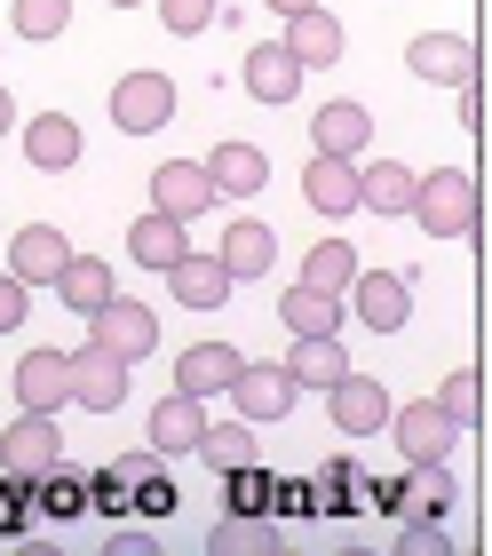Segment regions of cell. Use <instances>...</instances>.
Listing matches in <instances>:
<instances>
[{"label":"cell","mask_w":492,"mask_h":556,"mask_svg":"<svg viewBox=\"0 0 492 556\" xmlns=\"http://www.w3.org/2000/svg\"><path fill=\"white\" fill-rule=\"evenodd\" d=\"M127 255H136L143 270H175V263H184L191 255V239H184V223H175V215H160V207H151V215H136V231H127Z\"/></svg>","instance_id":"cell-23"},{"label":"cell","mask_w":492,"mask_h":556,"mask_svg":"<svg viewBox=\"0 0 492 556\" xmlns=\"http://www.w3.org/2000/svg\"><path fill=\"white\" fill-rule=\"evenodd\" d=\"M72 406L80 414H119L127 406V358H112V350H72Z\"/></svg>","instance_id":"cell-9"},{"label":"cell","mask_w":492,"mask_h":556,"mask_svg":"<svg viewBox=\"0 0 492 556\" xmlns=\"http://www.w3.org/2000/svg\"><path fill=\"white\" fill-rule=\"evenodd\" d=\"M206 548H278V525L247 517V509H230V517L215 525V541H206Z\"/></svg>","instance_id":"cell-33"},{"label":"cell","mask_w":492,"mask_h":556,"mask_svg":"<svg viewBox=\"0 0 492 556\" xmlns=\"http://www.w3.org/2000/svg\"><path fill=\"white\" fill-rule=\"evenodd\" d=\"M357 207L366 215H405L413 207V167L405 160H357Z\"/></svg>","instance_id":"cell-24"},{"label":"cell","mask_w":492,"mask_h":556,"mask_svg":"<svg viewBox=\"0 0 492 556\" xmlns=\"http://www.w3.org/2000/svg\"><path fill=\"white\" fill-rule=\"evenodd\" d=\"M175 119V80L167 72H127V80L112 88V128L119 136H151Z\"/></svg>","instance_id":"cell-6"},{"label":"cell","mask_w":492,"mask_h":556,"mask_svg":"<svg viewBox=\"0 0 492 556\" xmlns=\"http://www.w3.org/2000/svg\"><path fill=\"white\" fill-rule=\"evenodd\" d=\"M136 509H143V517H167V509H175V485H167V469H151L143 485H136Z\"/></svg>","instance_id":"cell-37"},{"label":"cell","mask_w":492,"mask_h":556,"mask_svg":"<svg viewBox=\"0 0 492 556\" xmlns=\"http://www.w3.org/2000/svg\"><path fill=\"white\" fill-rule=\"evenodd\" d=\"M24 311H33V287H24L16 270H0V334H16Z\"/></svg>","instance_id":"cell-36"},{"label":"cell","mask_w":492,"mask_h":556,"mask_svg":"<svg viewBox=\"0 0 492 556\" xmlns=\"http://www.w3.org/2000/svg\"><path fill=\"white\" fill-rule=\"evenodd\" d=\"M350 278H357V247H350V239H318V247L302 255V287L350 294Z\"/></svg>","instance_id":"cell-30"},{"label":"cell","mask_w":492,"mask_h":556,"mask_svg":"<svg viewBox=\"0 0 492 556\" xmlns=\"http://www.w3.org/2000/svg\"><path fill=\"white\" fill-rule=\"evenodd\" d=\"M167 287H175V302H184V311H223L239 278H230L215 255H184V263L167 270Z\"/></svg>","instance_id":"cell-25"},{"label":"cell","mask_w":492,"mask_h":556,"mask_svg":"<svg viewBox=\"0 0 492 556\" xmlns=\"http://www.w3.org/2000/svg\"><path fill=\"white\" fill-rule=\"evenodd\" d=\"M390 429H398L405 469H413V462H453V445H461V421H453L445 406H437V397H413L405 414L390 406Z\"/></svg>","instance_id":"cell-4"},{"label":"cell","mask_w":492,"mask_h":556,"mask_svg":"<svg viewBox=\"0 0 492 556\" xmlns=\"http://www.w3.org/2000/svg\"><path fill=\"white\" fill-rule=\"evenodd\" d=\"M206 175H215V199H254L270 184V151L263 143H215V160H206Z\"/></svg>","instance_id":"cell-20"},{"label":"cell","mask_w":492,"mask_h":556,"mask_svg":"<svg viewBox=\"0 0 492 556\" xmlns=\"http://www.w3.org/2000/svg\"><path fill=\"white\" fill-rule=\"evenodd\" d=\"M64 255H72V239L56 231V223H24V231L9 239V270L24 278V287H48V278L64 270Z\"/></svg>","instance_id":"cell-19"},{"label":"cell","mask_w":492,"mask_h":556,"mask_svg":"<svg viewBox=\"0 0 492 556\" xmlns=\"http://www.w3.org/2000/svg\"><path fill=\"white\" fill-rule=\"evenodd\" d=\"M287 48H294V64L302 72H318V64H342V48H350V33H342V16L326 9H302V16H287Z\"/></svg>","instance_id":"cell-16"},{"label":"cell","mask_w":492,"mask_h":556,"mask_svg":"<svg viewBox=\"0 0 492 556\" xmlns=\"http://www.w3.org/2000/svg\"><path fill=\"white\" fill-rule=\"evenodd\" d=\"M48 287H56V294L72 302V311H80V318H88V311H96V302H103V294H112V263H96V255H64V270H56V278H48Z\"/></svg>","instance_id":"cell-29"},{"label":"cell","mask_w":492,"mask_h":556,"mask_svg":"<svg viewBox=\"0 0 492 556\" xmlns=\"http://www.w3.org/2000/svg\"><path fill=\"white\" fill-rule=\"evenodd\" d=\"M16 406L24 414H64L72 406V350H33V358H16Z\"/></svg>","instance_id":"cell-12"},{"label":"cell","mask_w":492,"mask_h":556,"mask_svg":"<svg viewBox=\"0 0 492 556\" xmlns=\"http://www.w3.org/2000/svg\"><path fill=\"white\" fill-rule=\"evenodd\" d=\"M151 207L175 215V223H199L206 207H215V175H206V160H167V167H151Z\"/></svg>","instance_id":"cell-10"},{"label":"cell","mask_w":492,"mask_h":556,"mask_svg":"<svg viewBox=\"0 0 492 556\" xmlns=\"http://www.w3.org/2000/svg\"><path fill=\"white\" fill-rule=\"evenodd\" d=\"M326 397V414L342 421V438H374V429H390V390L374 382V374H342L333 390H318Z\"/></svg>","instance_id":"cell-13"},{"label":"cell","mask_w":492,"mask_h":556,"mask_svg":"<svg viewBox=\"0 0 492 556\" xmlns=\"http://www.w3.org/2000/svg\"><path fill=\"white\" fill-rule=\"evenodd\" d=\"M437 406H445L461 429H477V421H484V382H477V366H453L445 390H437Z\"/></svg>","instance_id":"cell-32"},{"label":"cell","mask_w":492,"mask_h":556,"mask_svg":"<svg viewBox=\"0 0 492 556\" xmlns=\"http://www.w3.org/2000/svg\"><path fill=\"white\" fill-rule=\"evenodd\" d=\"M239 80H247L254 104H270V112H278V104H294V96H302V64H294V48H287V40H263V48L247 56Z\"/></svg>","instance_id":"cell-15"},{"label":"cell","mask_w":492,"mask_h":556,"mask_svg":"<svg viewBox=\"0 0 492 556\" xmlns=\"http://www.w3.org/2000/svg\"><path fill=\"white\" fill-rule=\"evenodd\" d=\"M199 462L206 469H247V462H263V429L254 421H206V438H199Z\"/></svg>","instance_id":"cell-28"},{"label":"cell","mask_w":492,"mask_h":556,"mask_svg":"<svg viewBox=\"0 0 492 556\" xmlns=\"http://www.w3.org/2000/svg\"><path fill=\"white\" fill-rule=\"evenodd\" d=\"M9 24H16V40H64L72 0H9Z\"/></svg>","instance_id":"cell-31"},{"label":"cell","mask_w":492,"mask_h":556,"mask_svg":"<svg viewBox=\"0 0 492 556\" xmlns=\"http://www.w3.org/2000/svg\"><path fill=\"white\" fill-rule=\"evenodd\" d=\"M230 374H239V350H230V342H191L184 358H175V390L206 406V397L230 390Z\"/></svg>","instance_id":"cell-21"},{"label":"cell","mask_w":492,"mask_h":556,"mask_svg":"<svg viewBox=\"0 0 492 556\" xmlns=\"http://www.w3.org/2000/svg\"><path fill=\"white\" fill-rule=\"evenodd\" d=\"M405 215H421L429 239H469V231H477V175H469V167H429V175H413V207H405Z\"/></svg>","instance_id":"cell-1"},{"label":"cell","mask_w":492,"mask_h":556,"mask_svg":"<svg viewBox=\"0 0 492 556\" xmlns=\"http://www.w3.org/2000/svg\"><path fill=\"white\" fill-rule=\"evenodd\" d=\"M278 326L302 342V334H342V294H326V287H294V294H278Z\"/></svg>","instance_id":"cell-27"},{"label":"cell","mask_w":492,"mask_h":556,"mask_svg":"<svg viewBox=\"0 0 492 556\" xmlns=\"http://www.w3.org/2000/svg\"><path fill=\"white\" fill-rule=\"evenodd\" d=\"M263 9H270L278 24H287V16H302V9H318V0H263Z\"/></svg>","instance_id":"cell-41"},{"label":"cell","mask_w":492,"mask_h":556,"mask_svg":"<svg viewBox=\"0 0 492 556\" xmlns=\"http://www.w3.org/2000/svg\"><path fill=\"white\" fill-rule=\"evenodd\" d=\"M215 16H223V0H160V24H167L175 40H199Z\"/></svg>","instance_id":"cell-34"},{"label":"cell","mask_w":492,"mask_h":556,"mask_svg":"<svg viewBox=\"0 0 492 556\" xmlns=\"http://www.w3.org/2000/svg\"><path fill=\"white\" fill-rule=\"evenodd\" d=\"M310 143L333 151V160H357V151L374 143V112L350 104V96H333V104H318V119H310Z\"/></svg>","instance_id":"cell-18"},{"label":"cell","mask_w":492,"mask_h":556,"mask_svg":"<svg viewBox=\"0 0 492 556\" xmlns=\"http://www.w3.org/2000/svg\"><path fill=\"white\" fill-rule=\"evenodd\" d=\"M16 128V104H9V88H0V136H9Z\"/></svg>","instance_id":"cell-42"},{"label":"cell","mask_w":492,"mask_h":556,"mask_svg":"<svg viewBox=\"0 0 492 556\" xmlns=\"http://www.w3.org/2000/svg\"><path fill=\"white\" fill-rule=\"evenodd\" d=\"M263 501H270V477H263V462H247V469H230V509H247V517H263Z\"/></svg>","instance_id":"cell-35"},{"label":"cell","mask_w":492,"mask_h":556,"mask_svg":"<svg viewBox=\"0 0 492 556\" xmlns=\"http://www.w3.org/2000/svg\"><path fill=\"white\" fill-rule=\"evenodd\" d=\"M56 462H64V429H56V414H24V406H16L9 438H0V469L33 485V477L56 469Z\"/></svg>","instance_id":"cell-5"},{"label":"cell","mask_w":492,"mask_h":556,"mask_svg":"<svg viewBox=\"0 0 492 556\" xmlns=\"http://www.w3.org/2000/svg\"><path fill=\"white\" fill-rule=\"evenodd\" d=\"M318 485H326V501H333V509H342V501H350V485H366V477H357V462H326V469H318Z\"/></svg>","instance_id":"cell-39"},{"label":"cell","mask_w":492,"mask_h":556,"mask_svg":"<svg viewBox=\"0 0 492 556\" xmlns=\"http://www.w3.org/2000/svg\"><path fill=\"white\" fill-rule=\"evenodd\" d=\"M223 397H239V421L263 429V421H287L302 390L287 382V366H254V358H239V374H230V390H223Z\"/></svg>","instance_id":"cell-7"},{"label":"cell","mask_w":492,"mask_h":556,"mask_svg":"<svg viewBox=\"0 0 492 556\" xmlns=\"http://www.w3.org/2000/svg\"><path fill=\"white\" fill-rule=\"evenodd\" d=\"M199 438H206V406L199 397H160V406H151V453H160V462H175V453H199Z\"/></svg>","instance_id":"cell-22"},{"label":"cell","mask_w":492,"mask_h":556,"mask_svg":"<svg viewBox=\"0 0 492 556\" xmlns=\"http://www.w3.org/2000/svg\"><path fill=\"white\" fill-rule=\"evenodd\" d=\"M215 263H223L230 278H270V270H278V231H270L263 215L223 223V231H215Z\"/></svg>","instance_id":"cell-11"},{"label":"cell","mask_w":492,"mask_h":556,"mask_svg":"<svg viewBox=\"0 0 492 556\" xmlns=\"http://www.w3.org/2000/svg\"><path fill=\"white\" fill-rule=\"evenodd\" d=\"M88 342L136 366V358H151V350H160V311H151V302H136V294H103L96 311H88Z\"/></svg>","instance_id":"cell-2"},{"label":"cell","mask_w":492,"mask_h":556,"mask_svg":"<svg viewBox=\"0 0 492 556\" xmlns=\"http://www.w3.org/2000/svg\"><path fill=\"white\" fill-rule=\"evenodd\" d=\"M405 64H413V80H437V88H461L477 72V48L461 40V33H421L405 48Z\"/></svg>","instance_id":"cell-17"},{"label":"cell","mask_w":492,"mask_h":556,"mask_svg":"<svg viewBox=\"0 0 492 556\" xmlns=\"http://www.w3.org/2000/svg\"><path fill=\"white\" fill-rule=\"evenodd\" d=\"M80 160H88V136H80V119H72V112H33V119H24V167L64 175Z\"/></svg>","instance_id":"cell-8"},{"label":"cell","mask_w":492,"mask_h":556,"mask_svg":"<svg viewBox=\"0 0 492 556\" xmlns=\"http://www.w3.org/2000/svg\"><path fill=\"white\" fill-rule=\"evenodd\" d=\"M342 374H350L342 334H302V342H294V358H287V382H294V390H333Z\"/></svg>","instance_id":"cell-26"},{"label":"cell","mask_w":492,"mask_h":556,"mask_svg":"<svg viewBox=\"0 0 492 556\" xmlns=\"http://www.w3.org/2000/svg\"><path fill=\"white\" fill-rule=\"evenodd\" d=\"M151 469H160V453H119V462L103 469V485H143Z\"/></svg>","instance_id":"cell-38"},{"label":"cell","mask_w":492,"mask_h":556,"mask_svg":"<svg viewBox=\"0 0 492 556\" xmlns=\"http://www.w3.org/2000/svg\"><path fill=\"white\" fill-rule=\"evenodd\" d=\"M302 199H310V215H326V223L357 215V160H333V151H318V160L302 167Z\"/></svg>","instance_id":"cell-14"},{"label":"cell","mask_w":492,"mask_h":556,"mask_svg":"<svg viewBox=\"0 0 492 556\" xmlns=\"http://www.w3.org/2000/svg\"><path fill=\"white\" fill-rule=\"evenodd\" d=\"M477 119H484V88H477V72H469V80H461V128L477 136Z\"/></svg>","instance_id":"cell-40"},{"label":"cell","mask_w":492,"mask_h":556,"mask_svg":"<svg viewBox=\"0 0 492 556\" xmlns=\"http://www.w3.org/2000/svg\"><path fill=\"white\" fill-rule=\"evenodd\" d=\"M342 302L374 326V334H398V326L413 318V270H366V263H357V278H350Z\"/></svg>","instance_id":"cell-3"},{"label":"cell","mask_w":492,"mask_h":556,"mask_svg":"<svg viewBox=\"0 0 492 556\" xmlns=\"http://www.w3.org/2000/svg\"><path fill=\"white\" fill-rule=\"evenodd\" d=\"M112 9H143V0H112Z\"/></svg>","instance_id":"cell-43"}]
</instances>
